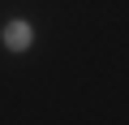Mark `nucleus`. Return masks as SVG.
<instances>
[{
  "mask_svg": "<svg viewBox=\"0 0 129 125\" xmlns=\"http://www.w3.org/2000/svg\"><path fill=\"white\" fill-rule=\"evenodd\" d=\"M30 39H35V35H30V22H9V26H5V47H9V52H26Z\"/></svg>",
  "mask_w": 129,
  "mask_h": 125,
  "instance_id": "f257e3e1",
  "label": "nucleus"
}]
</instances>
